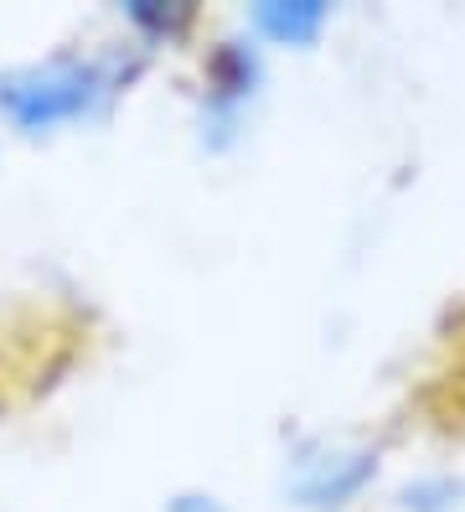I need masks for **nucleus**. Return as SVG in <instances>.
<instances>
[{
    "mask_svg": "<svg viewBox=\"0 0 465 512\" xmlns=\"http://www.w3.org/2000/svg\"><path fill=\"white\" fill-rule=\"evenodd\" d=\"M145 73V47H99V52H52L37 63L0 73V119L37 140L68 125H93L109 104Z\"/></svg>",
    "mask_w": 465,
    "mask_h": 512,
    "instance_id": "1",
    "label": "nucleus"
},
{
    "mask_svg": "<svg viewBox=\"0 0 465 512\" xmlns=\"http://www.w3.org/2000/svg\"><path fill=\"white\" fill-rule=\"evenodd\" d=\"M372 476H378V450L310 435L285 461V497L300 512H341L367 492Z\"/></svg>",
    "mask_w": 465,
    "mask_h": 512,
    "instance_id": "2",
    "label": "nucleus"
},
{
    "mask_svg": "<svg viewBox=\"0 0 465 512\" xmlns=\"http://www.w3.org/2000/svg\"><path fill=\"white\" fill-rule=\"evenodd\" d=\"M264 88V52L254 37H223L202 63V145L228 150L243 135V119Z\"/></svg>",
    "mask_w": 465,
    "mask_h": 512,
    "instance_id": "3",
    "label": "nucleus"
},
{
    "mask_svg": "<svg viewBox=\"0 0 465 512\" xmlns=\"http://www.w3.org/2000/svg\"><path fill=\"white\" fill-rule=\"evenodd\" d=\"M248 26L259 42L310 47L331 26V6L326 0H259V6H248Z\"/></svg>",
    "mask_w": 465,
    "mask_h": 512,
    "instance_id": "4",
    "label": "nucleus"
},
{
    "mask_svg": "<svg viewBox=\"0 0 465 512\" xmlns=\"http://www.w3.org/2000/svg\"><path fill=\"white\" fill-rule=\"evenodd\" d=\"M124 21L140 32V42H181L197 26V6L192 0H130Z\"/></svg>",
    "mask_w": 465,
    "mask_h": 512,
    "instance_id": "5",
    "label": "nucleus"
},
{
    "mask_svg": "<svg viewBox=\"0 0 465 512\" xmlns=\"http://www.w3.org/2000/svg\"><path fill=\"white\" fill-rule=\"evenodd\" d=\"M398 502H403V512H455L465 502V481H455V476H419V481H409V487L398 492Z\"/></svg>",
    "mask_w": 465,
    "mask_h": 512,
    "instance_id": "6",
    "label": "nucleus"
},
{
    "mask_svg": "<svg viewBox=\"0 0 465 512\" xmlns=\"http://www.w3.org/2000/svg\"><path fill=\"white\" fill-rule=\"evenodd\" d=\"M166 512H228V507L217 502L212 492H202V487H186V492L166 497Z\"/></svg>",
    "mask_w": 465,
    "mask_h": 512,
    "instance_id": "7",
    "label": "nucleus"
}]
</instances>
